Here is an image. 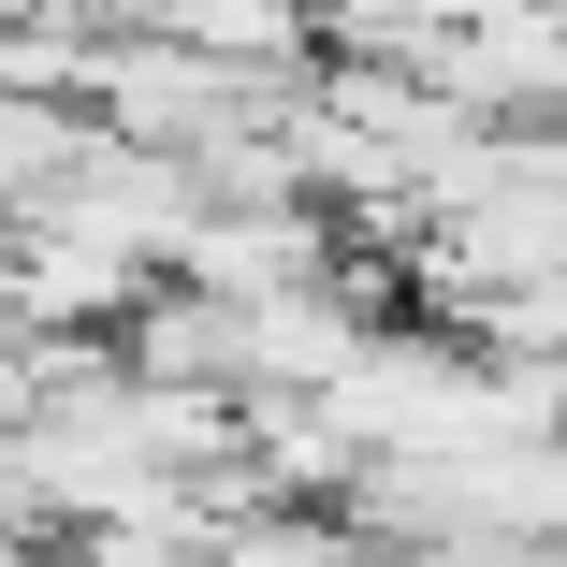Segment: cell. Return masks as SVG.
<instances>
[{
    "instance_id": "6da1fadb",
    "label": "cell",
    "mask_w": 567,
    "mask_h": 567,
    "mask_svg": "<svg viewBox=\"0 0 567 567\" xmlns=\"http://www.w3.org/2000/svg\"><path fill=\"white\" fill-rule=\"evenodd\" d=\"M451 16H495V0H320V44H422Z\"/></svg>"
}]
</instances>
